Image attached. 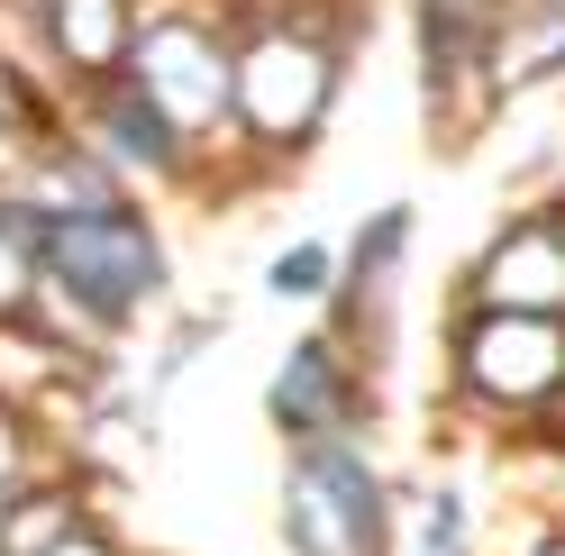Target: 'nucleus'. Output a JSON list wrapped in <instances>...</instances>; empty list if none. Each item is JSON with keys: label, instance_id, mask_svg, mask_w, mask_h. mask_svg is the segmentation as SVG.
I'll list each match as a JSON object with an SVG mask.
<instances>
[{"label": "nucleus", "instance_id": "obj_1", "mask_svg": "<svg viewBox=\"0 0 565 556\" xmlns=\"http://www.w3.org/2000/svg\"><path fill=\"white\" fill-rule=\"evenodd\" d=\"M356 38L365 19H347V0H246V10H228V55H237L228 137L265 164H292L329 128Z\"/></svg>", "mask_w": 565, "mask_h": 556}, {"label": "nucleus", "instance_id": "obj_2", "mask_svg": "<svg viewBox=\"0 0 565 556\" xmlns=\"http://www.w3.org/2000/svg\"><path fill=\"white\" fill-rule=\"evenodd\" d=\"M46 320L74 329V338H119L137 329V310H156L173 284V256H164V228L137 211V201H100V211L74 220H46Z\"/></svg>", "mask_w": 565, "mask_h": 556}, {"label": "nucleus", "instance_id": "obj_3", "mask_svg": "<svg viewBox=\"0 0 565 556\" xmlns=\"http://www.w3.org/2000/svg\"><path fill=\"white\" fill-rule=\"evenodd\" d=\"M274 530L292 556H402V502L365 438L292 447L274 483Z\"/></svg>", "mask_w": 565, "mask_h": 556}, {"label": "nucleus", "instance_id": "obj_4", "mask_svg": "<svg viewBox=\"0 0 565 556\" xmlns=\"http://www.w3.org/2000/svg\"><path fill=\"white\" fill-rule=\"evenodd\" d=\"M447 393L492 429H539L565 410V320L456 310L447 320Z\"/></svg>", "mask_w": 565, "mask_h": 556}, {"label": "nucleus", "instance_id": "obj_5", "mask_svg": "<svg viewBox=\"0 0 565 556\" xmlns=\"http://www.w3.org/2000/svg\"><path fill=\"white\" fill-rule=\"evenodd\" d=\"M119 83H137L201 147V137H228L237 110V55H228V10H183V0H137L128 28V64Z\"/></svg>", "mask_w": 565, "mask_h": 556}, {"label": "nucleus", "instance_id": "obj_6", "mask_svg": "<svg viewBox=\"0 0 565 556\" xmlns=\"http://www.w3.org/2000/svg\"><path fill=\"white\" fill-rule=\"evenodd\" d=\"M265 420L282 447H329V438H365V356L338 329L292 338V356L265 384Z\"/></svg>", "mask_w": 565, "mask_h": 556}, {"label": "nucleus", "instance_id": "obj_7", "mask_svg": "<svg viewBox=\"0 0 565 556\" xmlns=\"http://www.w3.org/2000/svg\"><path fill=\"white\" fill-rule=\"evenodd\" d=\"M456 310H511V320H565V211H520L483 237L456 274Z\"/></svg>", "mask_w": 565, "mask_h": 556}, {"label": "nucleus", "instance_id": "obj_8", "mask_svg": "<svg viewBox=\"0 0 565 556\" xmlns=\"http://www.w3.org/2000/svg\"><path fill=\"white\" fill-rule=\"evenodd\" d=\"M64 119L83 128L74 147H83L92 164H110V173H119V192H128V183H192V137L173 128L137 83H119V74H110V83H92V92L64 100Z\"/></svg>", "mask_w": 565, "mask_h": 556}, {"label": "nucleus", "instance_id": "obj_9", "mask_svg": "<svg viewBox=\"0 0 565 556\" xmlns=\"http://www.w3.org/2000/svg\"><path fill=\"white\" fill-rule=\"evenodd\" d=\"M46 28V55H55V74H64V100L92 92V83H110L119 64H128V28H137V0H28Z\"/></svg>", "mask_w": 565, "mask_h": 556}, {"label": "nucleus", "instance_id": "obj_10", "mask_svg": "<svg viewBox=\"0 0 565 556\" xmlns=\"http://www.w3.org/2000/svg\"><path fill=\"white\" fill-rule=\"evenodd\" d=\"M565 74V0H502V19H492V46H483V92L492 110L520 92H539Z\"/></svg>", "mask_w": 565, "mask_h": 556}, {"label": "nucleus", "instance_id": "obj_11", "mask_svg": "<svg viewBox=\"0 0 565 556\" xmlns=\"http://www.w3.org/2000/svg\"><path fill=\"white\" fill-rule=\"evenodd\" d=\"M46 429H38V410H28L10 384H0V511H10L28 483H46Z\"/></svg>", "mask_w": 565, "mask_h": 556}, {"label": "nucleus", "instance_id": "obj_12", "mask_svg": "<svg viewBox=\"0 0 565 556\" xmlns=\"http://www.w3.org/2000/svg\"><path fill=\"white\" fill-rule=\"evenodd\" d=\"M265 292L274 301H329L338 292V247L329 237H292V247L265 256Z\"/></svg>", "mask_w": 565, "mask_h": 556}, {"label": "nucleus", "instance_id": "obj_13", "mask_svg": "<svg viewBox=\"0 0 565 556\" xmlns=\"http://www.w3.org/2000/svg\"><path fill=\"white\" fill-rule=\"evenodd\" d=\"M411 556H475V502H466V483H438V493L419 502Z\"/></svg>", "mask_w": 565, "mask_h": 556}, {"label": "nucleus", "instance_id": "obj_14", "mask_svg": "<svg viewBox=\"0 0 565 556\" xmlns=\"http://www.w3.org/2000/svg\"><path fill=\"white\" fill-rule=\"evenodd\" d=\"M55 556H137V538H128V530H110V520H100V511H92V520H83V530H74V538H64Z\"/></svg>", "mask_w": 565, "mask_h": 556}, {"label": "nucleus", "instance_id": "obj_15", "mask_svg": "<svg viewBox=\"0 0 565 556\" xmlns=\"http://www.w3.org/2000/svg\"><path fill=\"white\" fill-rule=\"evenodd\" d=\"M520 556H565V530H539V538H529Z\"/></svg>", "mask_w": 565, "mask_h": 556}]
</instances>
